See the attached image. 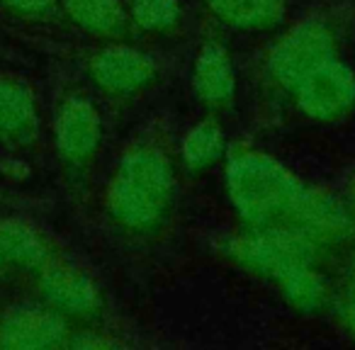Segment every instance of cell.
Instances as JSON below:
<instances>
[{"label": "cell", "instance_id": "1", "mask_svg": "<svg viewBox=\"0 0 355 350\" xmlns=\"http://www.w3.org/2000/svg\"><path fill=\"white\" fill-rule=\"evenodd\" d=\"M173 168L156 146H137L119 161L107 185L105 204L119 227L132 231L156 229L173 202Z\"/></svg>", "mask_w": 355, "mask_h": 350}, {"label": "cell", "instance_id": "2", "mask_svg": "<svg viewBox=\"0 0 355 350\" xmlns=\"http://www.w3.org/2000/svg\"><path fill=\"white\" fill-rule=\"evenodd\" d=\"M227 188L236 212L253 227L285 222L302 193L295 175L261 151H239L229 158Z\"/></svg>", "mask_w": 355, "mask_h": 350}, {"label": "cell", "instance_id": "3", "mask_svg": "<svg viewBox=\"0 0 355 350\" xmlns=\"http://www.w3.org/2000/svg\"><path fill=\"white\" fill-rule=\"evenodd\" d=\"M316 243L306 238L300 229L290 227H258V231L232 241V258L239 265L248 268L256 275L270 277L280 282L285 275L300 270V268L314 265Z\"/></svg>", "mask_w": 355, "mask_h": 350}, {"label": "cell", "instance_id": "4", "mask_svg": "<svg viewBox=\"0 0 355 350\" xmlns=\"http://www.w3.org/2000/svg\"><path fill=\"white\" fill-rule=\"evenodd\" d=\"M334 56L336 46L331 30L319 20H306L292 27L280 40V44L272 49L268 71L282 88L295 90V85L306 73H311L316 66L334 59Z\"/></svg>", "mask_w": 355, "mask_h": 350}, {"label": "cell", "instance_id": "5", "mask_svg": "<svg viewBox=\"0 0 355 350\" xmlns=\"http://www.w3.org/2000/svg\"><path fill=\"white\" fill-rule=\"evenodd\" d=\"M292 93L306 117L331 122L350 112L355 105V73L334 56L306 73Z\"/></svg>", "mask_w": 355, "mask_h": 350}, {"label": "cell", "instance_id": "6", "mask_svg": "<svg viewBox=\"0 0 355 350\" xmlns=\"http://www.w3.org/2000/svg\"><path fill=\"white\" fill-rule=\"evenodd\" d=\"M287 222L300 229L306 238H311L316 246L340 243L353 231V217L348 214V209L321 190L302 188Z\"/></svg>", "mask_w": 355, "mask_h": 350}, {"label": "cell", "instance_id": "7", "mask_svg": "<svg viewBox=\"0 0 355 350\" xmlns=\"http://www.w3.org/2000/svg\"><path fill=\"white\" fill-rule=\"evenodd\" d=\"M40 287L51 306L61 314L93 316L100 309L95 282L73 263L51 258L40 268Z\"/></svg>", "mask_w": 355, "mask_h": 350}, {"label": "cell", "instance_id": "8", "mask_svg": "<svg viewBox=\"0 0 355 350\" xmlns=\"http://www.w3.org/2000/svg\"><path fill=\"white\" fill-rule=\"evenodd\" d=\"M90 73H93L95 83L107 93L132 95L151 83L156 76V66L144 51L134 49V46L112 44L95 54Z\"/></svg>", "mask_w": 355, "mask_h": 350}, {"label": "cell", "instance_id": "9", "mask_svg": "<svg viewBox=\"0 0 355 350\" xmlns=\"http://www.w3.org/2000/svg\"><path fill=\"white\" fill-rule=\"evenodd\" d=\"M100 139H103V122L95 105L85 98L66 100L56 117V148L61 158L80 166L98 151Z\"/></svg>", "mask_w": 355, "mask_h": 350}, {"label": "cell", "instance_id": "10", "mask_svg": "<svg viewBox=\"0 0 355 350\" xmlns=\"http://www.w3.org/2000/svg\"><path fill=\"white\" fill-rule=\"evenodd\" d=\"M66 343V324L59 311L49 309H12L0 321V348L42 350Z\"/></svg>", "mask_w": 355, "mask_h": 350}, {"label": "cell", "instance_id": "11", "mask_svg": "<svg viewBox=\"0 0 355 350\" xmlns=\"http://www.w3.org/2000/svg\"><path fill=\"white\" fill-rule=\"evenodd\" d=\"M193 88L202 105L212 110L227 107L236 93V76L229 59L227 49L222 44H205L195 59L193 69Z\"/></svg>", "mask_w": 355, "mask_h": 350}, {"label": "cell", "instance_id": "12", "mask_svg": "<svg viewBox=\"0 0 355 350\" xmlns=\"http://www.w3.org/2000/svg\"><path fill=\"white\" fill-rule=\"evenodd\" d=\"M35 95L15 76L0 73V137L15 143H27L37 134Z\"/></svg>", "mask_w": 355, "mask_h": 350}, {"label": "cell", "instance_id": "13", "mask_svg": "<svg viewBox=\"0 0 355 350\" xmlns=\"http://www.w3.org/2000/svg\"><path fill=\"white\" fill-rule=\"evenodd\" d=\"M49 246L37 229L20 219H0V261L27 270H40L49 261Z\"/></svg>", "mask_w": 355, "mask_h": 350}, {"label": "cell", "instance_id": "14", "mask_svg": "<svg viewBox=\"0 0 355 350\" xmlns=\"http://www.w3.org/2000/svg\"><path fill=\"white\" fill-rule=\"evenodd\" d=\"M207 8L236 30H270L285 17V0H205Z\"/></svg>", "mask_w": 355, "mask_h": 350}, {"label": "cell", "instance_id": "15", "mask_svg": "<svg viewBox=\"0 0 355 350\" xmlns=\"http://www.w3.org/2000/svg\"><path fill=\"white\" fill-rule=\"evenodd\" d=\"M69 17L93 35H114L124 25V10L117 0H64Z\"/></svg>", "mask_w": 355, "mask_h": 350}, {"label": "cell", "instance_id": "16", "mask_svg": "<svg viewBox=\"0 0 355 350\" xmlns=\"http://www.w3.org/2000/svg\"><path fill=\"white\" fill-rule=\"evenodd\" d=\"M277 285H280L285 299L297 311H304V314L319 311L326 304V297H329V287H326L324 277L314 270V265H306L290 272Z\"/></svg>", "mask_w": 355, "mask_h": 350}, {"label": "cell", "instance_id": "17", "mask_svg": "<svg viewBox=\"0 0 355 350\" xmlns=\"http://www.w3.org/2000/svg\"><path fill=\"white\" fill-rule=\"evenodd\" d=\"M224 156V132L217 122H200L183 141V161L190 170H207Z\"/></svg>", "mask_w": 355, "mask_h": 350}, {"label": "cell", "instance_id": "18", "mask_svg": "<svg viewBox=\"0 0 355 350\" xmlns=\"http://www.w3.org/2000/svg\"><path fill=\"white\" fill-rule=\"evenodd\" d=\"M132 17L141 30L166 32L180 17L178 0H132Z\"/></svg>", "mask_w": 355, "mask_h": 350}, {"label": "cell", "instance_id": "19", "mask_svg": "<svg viewBox=\"0 0 355 350\" xmlns=\"http://www.w3.org/2000/svg\"><path fill=\"white\" fill-rule=\"evenodd\" d=\"M340 314H343V324L350 333L355 335V270L348 280V287H345L343 295V304H340Z\"/></svg>", "mask_w": 355, "mask_h": 350}, {"label": "cell", "instance_id": "20", "mask_svg": "<svg viewBox=\"0 0 355 350\" xmlns=\"http://www.w3.org/2000/svg\"><path fill=\"white\" fill-rule=\"evenodd\" d=\"M8 6L17 12H27V15H37V12H44L54 6V0H6Z\"/></svg>", "mask_w": 355, "mask_h": 350}, {"label": "cell", "instance_id": "21", "mask_svg": "<svg viewBox=\"0 0 355 350\" xmlns=\"http://www.w3.org/2000/svg\"><path fill=\"white\" fill-rule=\"evenodd\" d=\"M353 209H355V185H353Z\"/></svg>", "mask_w": 355, "mask_h": 350}, {"label": "cell", "instance_id": "22", "mask_svg": "<svg viewBox=\"0 0 355 350\" xmlns=\"http://www.w3.org/2000/svg\"><path fill=\"white\" fill-rule=\"evenodd\" d=\"M0 268H3V261H0Z\"/></svg>", "mask_w": 355, "mask_h": 350}]
</instances>
